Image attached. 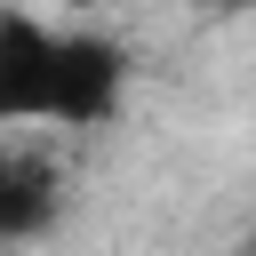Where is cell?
Instances as JSON below:
<instances>
[{
	"label": "cell",
	"mask_w": 256,
	"mask_h": 256,
	"mask_svg": "<svg viewBox=\"0 0 256 256\" xmlns=\"http://www.w3.org/2000/svg\"><path fill=\"white\" fill-rule=\"evenodd\" d=\"M128 96V48L88 24H48L32 8H0V128L56 120L104 128Z\"/></svg>",
	"instance_id": "6da1fadb"
},
{
	"label": "cell",
	"mask_w": 256,
	"mask_h": 256,
	"mask_svg": "<svg viewBox=\"0 0 256 256\" xmlns=\"http://www.w3.org/2000/svg\"><path fill=\"white\" fill-rule=\"evenodd\" d=\"M56 224V184L40 160H8L0 152V240H32Z\"/></svg>",
	"instance_id": "7a4b0ae2"
}]
</instances>
